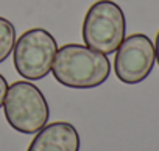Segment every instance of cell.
<instances>
[{
  "instance_id": "6da1fadb",
  "label": "cell",
  "mask_w": 159,
  "mask_h": 151,
  "mask_svg": "<svg viewBox=\"0 0 159 151\" xmlns=\"http://www.w3.org/2000/svg\"><path fill=\"white\" fill-rule=\"evenodd\" d=\"M52 73L55 80L66 87L92 89L108 80L111 62L106 55L88 45L66 44L55 55Z\"/></svg>"
},
{
  "instance_id": "7a4b0ae2",
  "label": "cell",
  "mask_w": 159,
  "mask_h": 151,
  "mask_svg": "<svg viewBox=\"0 0 159 151\" xmlns=\"http://www.w3.org/2000/svg\"><path fill=\"white\" fill-rule=\"evenodd\" d=\"M3 111L10 126L22 134H36L50 117L44 94L28 81H16L8 87Z\"/></svg>"
},
{
  "instance_id": "3957f363",
  "label": "cell",
  "mask_w": 159,
  "mask_h": 151,
  "mask_svg": "<svg viewBox=\"0 0 159 151\" xmlns=\"http://www.w3.org/2000/svg\"><path fill=\"white\" fill-rule=\"evenodd\" d=\"M126 22L122 8L112 0H98L83 20L84 44L103 55L114 53L125 39Z\"/></svg>"
},
{
  "instance_id": "277c9868",
  "label": "cell",
  "mask_w": 159,
  "mask_h": 151,
  "mask_svg": "<svg viewBox=\"0 0 159 151\" xmlns=\"http://www.w3.org/2000/svg\"><path fill=\"white\" fill-rule=\"evenodd\" d=\"M14 67L20 77L36 81L52 72V64L58 51L56 39L44 28L25 31L13 48Z\"/></svg>"
},
{
  "instance_id": "5b68a950",
  "label": "cell",
  "mask_w": 159,
  "mask_h": 151,
  "mask_svg": "<svg viewBox=\"0 0 159 151\" xmlns=\"http://www.w3.org/2000/svg\"><path fill=\"white\" fill-rule=\"evenodd\" d=\"M156 53L151 39L142 33L131 34L116 50V77L125 84H137L151 73Z\"/></svg>"
},
{
  "instance_id": "8992f818",
  "label": "cell",
  "mask_w": 159,
  "mask_h": 151,
  "mask_svg": "<svg viewBox=\"0 0 159 151\" xmlns=\"http://www.w3.org/2000/svg\"><path fill=\"white\" fill-rule=\"evenodd\" d=\"M27 151H80V135L72 123H48L36 132Z\"/></svg>"
},
{
  "instance_id": "52a82bcc",
  "label": "cell",
  "mask_w": 159,
  "mask_h": 151,
  "mask_svg": "<svg viewBox=\"0 0 159 151\" xmlns=\"http://www.w3.org/2000/svg\"><path fill=\"white\" fill-rule=\"evenodd\" d=\"M14 44H16L14 25L8 19L0 17V64L10 56V53L14 48Z\"/></svg>"
},
{
  "instance_id": "ba28073f",
  "label": "cell",
  "mask_w": 159,
  "mask_h": 151,
  "mask_svg": "<svg viewBox=\"0 0 159 151\" xmlns=\"http://www.w3.org/2000/svg\"><path fill=\"white\" fill-rule=\"evenodd\" d=\"M7 91H8V83H7V80H5L3 75L0 73V108L3 106V100H5Z\"/></svg>"
},
{
  "instance_id": "9c48e42d",
  "label": "cell",
  "mask_w": 159,
  "mask_h": 151,
  "mask_svg": "<svg viewBox=\"0 0 159 151\" xmlns=\"http://www.w3.org/2000/svg\"><path fill=\"white\" fill-rule=\"evenodd\" d=\"M154 53H156V61L159 64V31L156 34V47H154Z\"/></svg>"
}]
</instances>
